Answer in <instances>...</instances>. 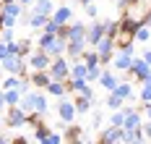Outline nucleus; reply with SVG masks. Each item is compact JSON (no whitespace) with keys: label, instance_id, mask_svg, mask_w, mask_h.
<instances>
[{"label":"nucleus","instance_id":"1","mask_svg":"<svg viewBox=\"0 0 151 144\" xmlns=\"http://www.w3.org/2000/svg\"><path fill=\"white\" fill-rule=\"evenodd\" d=\"M18 105H21L26 113L39 110V113H45V115H47V110H50V105H47V95H45V92H29V95L21 97V102H18Z\"/></svg>","mask_w":151,"mask_h":144},{"label":"nucleus","instance_id":"2","mask_svg":"<svg viewBox=\"0 0 151 144\" xmlns=\"http://www.w3.org/2000/svg\"><path fill=\"white\" fill-rule=\"evenodd\" d=\"M47 73H50V79H55V81H68L70 79V58H65V55L52 58Z\"/></svg>","mask_w":151,"mask_h":144},{"label":"nucleus","instance_id":"3","mask_svg":"<svg viewBox=\"0 0 151 144\" xmlns=\"http://www.w3.org/2000/svg\"><path fill=\"white\" fill-rule=\"evenodd\" d=\"M149 76H151V65L146 63L143 58H136V55H133L130 68L125 71V76H120V79H128V81H130V79H138L141 84H143V81H149Z\"/></svg>","mask_w":151,"mask_h":144},{"label":"nucleus","instance_id":"4","mask_svg":"<svg viewBox=\"0 0 151 144\" xmlns=\"http://www.w3.org/2000/svg\"><path fill=\"white\" fill-rule=\"evenodd\" d=\"M96 52H99V63L102 65H109V60L115 58V50H117V39H112V37H102L99 42H96Z\"/></svg>","mask_w":151,"mask_h":144},{"label":"nucleus","instance_id":"5","mask_svg":"<svg viewBox=\"0 0 151 144\" xmlns=\"http://www.w3.org/2000/svg\"><path fill=\"white\" fill-rule=\"evenodd\" d=\"M5 126L8 128L26 126V110H24L21 105H8V108H5Z\"/></svg>","mask_w":151,"mask_h":144},{"label":"nucleus","instance_id":"6","mask_svg":"<svg viewBox=\"0 0 151 144\" xmlns=\"http://www.w3.org/2000/svg\"><path fill=\"white\" fill-rule=\"evenodd\" d=\"M3 71L5 73H16V76H24L26 73V58L24 55H5L3 58Z\"/></svg>","mask_w":151,"mask_h":144},{"label":"nucleus","instance_id":"7","mask_svg":"<svg viewBox=\"0 0 151 144\" xmlns=\"http://www.w3.org/2000/svg\"><path fill=\"white\" fill-rule=\"evenodd\" d=\"M58 115H60L63 123H73L76 121V102L73 100H65V97H60V102H58Z\"/></svg>","mask_w":151,"mask_h":144},{"label":"nucleus","instance_id":"8","mask_svg":"<svg viewBox=\"0 0 151 144\" xmlns=\"http://www.w3.org/2000/svg\"><path fill=\"white\" fill-rule=\"evenodd\" d=\"M104 32H107V21H96L94 18V24L86 26V42H89L91 47H96V42L104 37Z\"/></svg>","mask_w":151,"mask_h":144},{"label":"nucleus","instance_id":"9","mask_svg":"<svg viewBox=\"0 0 151 144\" xmlns=\"http://www.w3.org/2000/svg\"><path fill=\"white\" fill-rule=\"evenodd\" d=\"M50 63H52V58H50V55H47V50H42V47L29 55L31 71H47V68H50Z\"/></svg>","mask_w":151,"mask_h":144},{"label":"nucleus","instance_id":"10","mask_svg":"<svg viewBox=\"0 0 151 144\" xmlns=\"http://www.w3.org/2000/svg\"><path fill=\"white\" fill-rule=\"evenodd\" d=\"M138 26H141V18H133L130 13H122V18H120V34H125V37H133V39H136Z\"/></svg>","mask_w":151,"mask_h":144},{"label":"nucleus","instance_id":"11","mask_svg":"<svg viewBox=\"0 0 151 144\" xmlns=\"http://www.w3.org/2000/svg\"><path fill=\"white\" fill-rule=\"evenodd\" d=\"M99 142L102 144H115V142H125V128L122 126H109L102 131V136H99Z\"/></svg>","mask_w":151,"mask_h":144},{"label":"nucleus","instance_id":"12","mask_svg":"<svg viewBox=\"0 0 151 144\" xmlns=\"http://www.w3.org/2000/svg\"><path fill=\"white\" fill-rule=\"evenodd\" d=\"M130 63H133V52H130V50H117L115 58H112V65H115L117 71H122V73L130 68Z\"/></svg>","mask_w":151,"mask_h":144},{"label":"nucleus","instance_id":"13","mask_svg":"<svg viewBox=\"0 0 151 144\" xmlns=\"http://www.w3.org/2000/svg\"><path fill=\"white\" fill-rule=\"evenodd\" d=\"M122 113H125V121H122V128H125V131L143 123V118H141V113H138L136 108H125V105H122Z\"/></svg>","mask_w":151,"mask_h":144},{"label":"nucleus","instance_id":"14","mask_svg":"<svg viewBox=\"0 0 151 144\" xmlns=\"http://www.w3.org/2000/svg\"><path fill=\"white\" fill-rule=\"evenodd\" d=\"M86 47H89L86 39H68V50H65V55H68L70 60H76V58L83 55V50H86Z\"/></svg>","mask_w":151,"mask_h":144},{"label":"nucleus","instance_id":"15","mask_svg":"<svg viewBox=\"0 0 151 144\" xmlns=\"http://www.w3.org/2000/svg\"><path fill=\"white\" fill-rule=\"evenodd\" d=\"M45 50H47V55H50V58H60V55H65V50H68V39L55 37V39H52Z\"/></svg>","mask_w":151,"mask_h":144},{"label":"nucleus","instance_id":"16","mask_svg":"<svg viewBox=\"0 0 151 144\" xmlns=\"http://www.w3.org/2000/svg\"><path fill=\"white\" fill-rule=\"evenodd\" d=\"M112 92H115V95H120L122 100H125V102H130V100H136V95H133V84H130L128 79H120V84H117V87H115Z\"/></svg>","mask_w":151,"mask_h":144},{"label":"nucleus","instance_id":"17","mask_svg":"<svg viewBox=\"0 0 151 144\" xmlns=\"http://www.w3.org/2000/svg\"><path fill=\"white\" fill-rule=\"evenodd\" d=\"M73 102H76V113H78V115H83V113H89L91 108H94V97H89V95L73 97Z\"/></svg>","mask_w":151,"mask_h":144},{"label":"nucleus","instance_id":"18","mask_svg":"<svg viewBox=\"0 0 151 144\" xmlns=\"http://www.w3.org/2000/svg\"><path fill=\"white\" fill-rule=\"evenodd\" d=\"M65 142H86L83 139V128L81 126H73V123H65Z\"/></svg>","mask_w":151,"mask_h":144},{"label":"nucleus","instance_id":"19","mask_svg":"<svg viewBox=\"0 0 151 144\" xmlns=\"http://www.w3.org/2000/svg\"><path fill=\"white\" fill-rule=\"evenodd\" d=\"M47 95L50 97H58V100H60V97H65L68 95V87H65V81H50V84H47V89H45Z\"/></svg>","mask_w":151,"mask_h":144},{"label":"nucleus","instance_id":"20","mask_svg":"<svg viewBox=\"0 0 151 144\" xmlns=\"http://www.w3.org/2000/svg\"><path fill=\"white\" fill-rule=\"evenodd\" d=\"M141 142H146L143 126H136V128H128L125 131V144H141Z\"/></svg>","mask_w":151,"mask_h":144},{"label":"nucleus","instance_id":"21","mask_svg":"<svg viewBox=\"0 0 151 144\" xmlns=\"http://www.w3.org/2000/svg\"><path fill=\"white\" fill-rule=\"evenodd\" d=\"M50 18H55L58 24H68V21L73 18V11H70V5L65 3V5H60V8H55V11H52V16H50Z\"/></svg>","mask_w":151,"mask_h":144},{"label":"nucleus","instance_id":"22","mask_svg":"<svg viewBox=\"0 0 151 144\" xmlns=\"http://www.w3.org/2000/svg\"><path fill=\"white\" fill-rule=\"evenodd\" d=\"M99 84L104 87L107 92H112V89H115V87L120 84V79H117L115 73H109V68H107V65H104V71H102V76H99Z\"/></svg>","mask_w":151,"mask_h":144},{"label":"nucleus","instance_id":"23","mask_svg":"<svg viewBox=\"0 0 151 144\" xmlns=\"http://www.w3.org/2000/svg\"><path fill=\"white\" fill-rule=\"evenodd\" d=\"M68 39H86V24H68Z\"/></svg>","mask_w":151,"mask_h":144},{"label":"nucleus","instance_id":"24","mask_svg":"<svg viewBox=\"0 0 151 144\" xmlns=\"http://www.w3.org/2000/svg\"><path fill=\"white\" fill-rule=\"evenodd\" d=\"M50 73H47V71H34V73H31V84H34V87H37V89H47V84H50Z\"/></svg>","mask_w":151,"mask_h":144},{"label":"nucleus","instance_id":"25","mask_svg":"<svg viewBox=\"0 0 151 144\" xmlns=\"http://www.w3.org/2000/svg\"><path fill=\"white\" fill-rule=\"evenodd\" d=\"M47 18L50 16H45V13H37V11H31V16H29V26L31 29H45V24H47Z\"/></svg>","mask_w":151,"mask_h":144},{"label":"nucleus","instance_id":"26","mask_svg":"<svg viewBox=\"0 0 151 144\" xmlns=\"http://www.w3.org/2000/svg\"><path fill=\"white\" fill-rule=\"evenodd\" d=\"M104 105H107V110L112 113V110H120L122 105H125V100H122L120 95H115V92H109V97L104 100Z\"/></svg>","mask_w":151,"mask_h":144},{"label":"nucleus","instance_id":"27","mask_svg":"<svg viewBox=\"0 0 151 144\" xmlns=\"http://www.w3.org/2000/svg\"><path fill=\"white\" fill-rule=\"evenodd\" d=\"M34 11L37 13H45V16H52L55 5H52V0H34Z\"/></svg>","mask_w":151,"mask_h":144},{"label":"nucleus","instance_id":"28","mask_svg":"<svg viewBox=\"0 0 151 144\" xmlns=\"http://www.w3.org/2000/svg\"><path fill=\"white\" fill-rule=\"evenodd\" d=\"M102 71H104V65L102 63H96V65H89V68H86V81H99V76H102Z\"/></svg>","mask_w":151,"mask_h":144},{"label":"nucleus","instance_id":"29","mask_svg":"<svg viewBox=\"0 0 151 144\" xmlns=\"http://www.w3.org/2000/svg\"><path fill=\"white\" fill-rule=\"evenodd\" d=\"M81 60L86 63V68H89V65H96V63H99V52H96V50H83Z\"/></svg>","mask_w":151,"mask_h":144},{"label":"nucleus","instance_id":"30","mask_svg":"<svg viewBox=\"0 0 151 144\" xmlns=\"http://www.w3.org/2000/svg\"><path fill=\"white\" fill-rule=\"evenodd\" d=\"M3 92H5V102H8V105H18L21 97H24L18 89H3Z\"/></svg>","mask_w":151,"mask_h":144},{"label":"nucleus","instance_id":"31","mask_svg":"<svg viewBox=\"0 0 151 144\" xmlns=\"http://www.w3.org/2000/svg\"><path fill=\"white\" fill-rule=\"evenodd\" d=\"M107 37H112V39H120V21H107Z\"/></svg>","mask_w":151,"mask_h":144},{"label":"nucleus","instance_id":"32","mask_svg":"<svg viewBox=\"0 0 151 144\" xmlns=\"http://www.w3.org/2000/svg\"><path fill=\"white\" fill-rule=\"evenodd\" d=\"M47 134H50V128L45 126V121H42V123H39V126H34V139H37V142H42V144H45V139H47Z\"/></svg>","mask_w":151,"mask_h":144},{"label":"nucleus","instance_id":"33","mask_svg":"<svg viewBox=\"0 0 151 144\" xmlns=\"http://www.w3.org/2000/svg\"><path fill=\"white\" fill-rule=\"evenodd\" d=\"M136 39H138V42H149V39H151V26L141 24V26H138V32H136Z\"/></svg>","mask_w":151,"mask_h":144},{"label":"nucleus","instance_id":"34","mask_svg":"<svg viewBox=\"0 0 151 144\" xmlns=\"http://www.w3.org/2000/svg\"><path fill=\"white\" fill-rule=\"evenodd\" d=\"M42 118H45V113H39V110L26 113V123H29V126H39V123H42Z\"/></svg>","mask_w":151,"mask_h":144},{"label":"nucleus","instance_id":"35","mask_svg":"<svg viewBox=\"0 0 151 144\" xmlns=\"http://www.w3.org/2000/svg\"><path fill=\"white\" fill-rule=\"evenodd\" d=\"M138 100H141V105H149V102H151V84H149V81L143 84V89H141Z\"/></svg>","mask_w":151,"mask_h":144},{"label":"nucleus","instance_id":"36","mask_svg":"<svg viewBox=\"0 0 151 144\" xmlns=\"http://www.w3.org/2000/svg\"><path fill=\"white\" fill-rule=\"evenodd\" d=\"M18 81H21V76L11 73L8 79H3V89H18Z\"/></svg>","mask_w":151,"mask_h":144},{"label":"nucleus","instance_id":"37","mask_svg":"<svg viewBox=\"0 0 151 144\" xmlns=\"http://www.w3.org/2000/svg\"><path fill=\"white\" fill-rule=\"evenodd\" d=\"M0 39H3V42H13V39H16L13 26H3V29H0Z\"/></svg>","mask_w":151,"mask_h":144},{"label":"nucleus","instance_id":"38","mask_svg":"<svg viewBox=\"0 0 151 144\" xmlns=\"http://www.w3.org/2000/svg\"><path fill=\"white\" fill-rule=\"evenodd\" d=\"M16 21H18L16 16H8V13L0 11V29H3V26H16Z\"/></svg>","mask_w":151,"mask_h":144},{"label":"nucleus","instance_id":"39","mask_svg":"<svg viewBox=\"0 0 151 144\" xmlns=\"http://www.w3.org/2000/svg\"><path fill=\"white\" fill-rule=\"evenodd\" d=\"M63 142H65V136L63 134H55V131H50L47 139H45V144H63Z\"/></svg>","mask_w":151,"mask_h":144},{"label":"nucleus","instance_id":"40","mask_svg":"<svg viewBox=\"0 0 151 144\" xmlns=\"http://www.w3.org/2000/svg\"><path fill=\"white\" fill-rule=\"evenodd\" d=\"M58 29H60V24H58L55 18H47V24H45V29H42V32H47V34H58Z\"/></svg>","mask_w":151,"mask_h":144},{"label":"nucleus","instance_id":"41","mask_svg":"<svg viewBox=\"0 0 151 144\" xmlns=\"http://www.w3.org/2000/svg\"><path fill=\"white\" fill-rule=\"evenodd\" d=\"M18 47H21V55L26 58V55H29V50H31V39H29V37H24V39H18Z\"/></svg>","mask_w":151,"mask_h":144},{"label":"nucleus","instance_id":"42","mask_svg":"<svg viewBox=\"0 0 151 144\" xmlns=\"http://www.w3.org/2000/svg\"><path fill=\"white\" fill-rule=\"evenodd\" d=\"M86 13H89V18H96L99 16V8H96L94 3H89V5H86Z\"/></svg>","mask_w":151,"mask_h":144},{"label":"nucleus","instance_id":"43","mask_svg":"<svg viewBox=\"0 0 151 144\" xmlns=\"http://www.w3.org/2000/svg\"><path fill=\"white\" fill-rule=\"evenodd\" d=\"M141 126H143V134H146V142H151V118H149V121H143Z\"/></svg>","mask_w":151,"mask_h":144},{"label":"nucleus","instance_id":"44","mask_svg":"<svg viewBox=\"0 0 151 144\" xmlns=\"http://www.w3.org/2000/svg\"><path fill=\"white\" fill-rule=\"evenodd\" d=\"M102 118H104L102 113H94V115H91V126H102Z\"/></svg>","mask_w":151,"mask_h":144},{"label":"nucleus","instance_id":"45","mask_svg":"<svg viewBox=\"0 0 151 144\" xmlns=\"http://www.w3.org/2000/svg\"><path fill=\"white\" fill-rule=\"evenodd\" d=\"M5 108H8V102H5V92H3V89H0V113L5 110Z\"/></svg>","mask_w":151,"mask_h":144},{"label":"nucleus","instance_id":"46","mask_svg":"<svg viewBox=\"0 0 151 144\" xmlns=\"http://www.w3.org/2000/svg\"><path fill=\"white\" fill-rule=\"evenodd\" d=\"M130 3H133V0H117V8H120V11H125Z\"/></svg>","mask_w":151,"mask_h":144},{"label":"nucleus","instance_id":"47","mask_svg":"<svg viewBox=\"0 0 151 144\" xmlns=\"http://www.w3.org/2000/svg\"><path fill=\"white\" fill-rule=\"evenodd\" d=\"M141 24H146V26H151V11H149V13H146L143 18H141Z\"/></svg>","mask_w":151,"mask_h":144},{"label":"nucleus","instance_id":"48","mask_svg":"<svg viewBox=\"0 0 151 144\" xmlns=\"http://www.w3.org/2000/svg\"><path fill=\"white\" fill-rule=\"evenodd\" d=\"M143 60H146V63L151 65V50H146V52H143Z\"/></svg>","mask_w":151,"mask_h":144},{"label":"nucleus","instance_id":"49","mask_svg":"<svg viewBox=\"0 0 151 144\" xmlns=\"http://www.w3.org/2000/svg\"><path fill=\"white\" fill-rule=\"evenodd\" d=\"M78 3H81V5L86 8V5H89V3H94V0H78Z\"/></svg>","mask_w":151,"mask_h":144},{"label":"nucleus","instance_id":"50","mask_svg":"<svg viewBox=\"0 0 151 144\" xmlns=\"http://www.w3.org/2000/svg\"><path fill=\"white\" fill-rule=\"evenodd\" d=\"M18 3H21V5H31L34 0H18Z\"/></svg>","mask_w":151,"mask_h":144},{"label":"nucleus","instance_id":"51","mask_svg":"<svg viewBox=\"0 0 151 144\" xmlns=\"http://www.w3.org/2000/svg\"><path fill=\"white\" fill-rule=\"evenodd\" d=\"M5 142H8V139H5V136H3V134H0V144H5Z\"/></svg>","mask_w":151,"mask_h":144},{"label":"nucleus","instance_id":"52","mask_svg":"<svg viewBox=\"0 0 151 144\" xmlns=\"http://www.w3.org/2000/svg\"><path fill=\"white\" fill-rule=\"evenodd\" d=\"M5 3H13V0H3V5H5Z\"/></svg>","mask_w":151,"mask_h":144},{"label":"nucleus","instance_id":"53","mask_svg":"<svg viewBox=\"0 0 151 144\" xmlns=\"http://www.w3.org/2000/svg\"><path fill=\"white\" fill-rule=\"evenodd\" d=\"M0 71H3V60H0Z\"/></svg>","mask_w":151,"mask_h":144},{"label":"nucleus","instance_id":"54","mask_svg":"<svg viewBox=\"0 0 151 144\" xmlns=\"http://www.w3.org/2000/svg\"><path fill=\"white\" fill-rule=\"evenodd\" d=\"M0 89H3V79H0Z\"/></svg>","mask_w":151,"mask_h":144},{"label":"nucleus","instance_id":"55","mask_svg":"<svg viewBox=\"0 0 151 144\" xmlns=\"http://www.w3.org/2000/svg\"><path fill=\"white\" fill-rule=\"evenodd\" d=\"M0 8H3V0H0Z\"/></svg>","mask_w":151,"mask_h":144},{"label":"nucleus","instance_id":"56","mask_svg":"<svg viewBox=\"0 0 151 144\" xmlns=\"http://www.w3.org/2000/svg\"><path fill=\"white\" fill-rule=\"evenodd\" d=\"M133 3H138V0H133Z\"/></svg>","mask_w":151,"mask_h":144}]
</instances>
